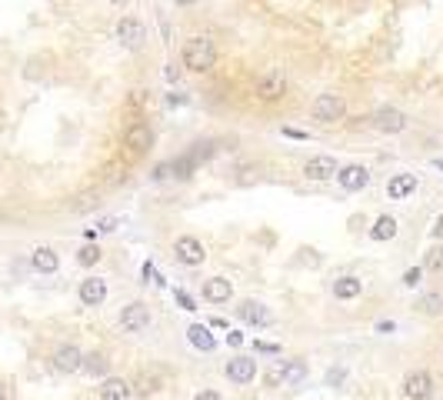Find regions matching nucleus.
I'll return each mask as SVG.
<instances>
[{"label": "nucleus", "mask_w": 443, "mask_h": 400, "mask_svg": "<svg viewBox=\"0 0 443 400\" xmlns=\"http://www.w3.org/2000/svg\"><path fill=\"white\" fill-rule=\"evenodd\" d=\"M180 61H184L187 70L207 74V70H214V63H217V44L210 40V37H190V40L184 44Z\"/></svg>", "instance_id": "nucleus-1"}, {"label": "nucleus", "mask_w": 443, "mask_h": 400, "mask_svg": "<svg viewBox=\"0 0 443 400\" xmlns=\"http://www.w3.org/2000/svg\"><path fill=\"white\" fill-rule=\"evenodd\" d=\"M313 121L317 123H336L347 117V100H343V93H320L317 100H313Z\"/></svg>", "instance_id": "nucleus-2"}, {"label": "nucleus", "mask_w": 443, "mask_h": 400, "mask_svg": "<svg viewBox=\"0 0 443 400\" xmlns=\"http://www.w3.org/2000/svg\"><path fill=\"white\" fill-rule=\"evenodd\" d=\"M173 257H177V263H184V267H200V263L207 261V247H203L200 237L184 233V237L173 240Z\"/></svg>", "instance_id": "nucleus-3"}, {"label": "nucleus", "mask_w": 443, "mask_h": 400, "mask_svg": "<svg viewBox=\"0 0 443 400\" xmlns=\"http://www.w3.org/2000/svg\"><path fill=\"white\" fill-rule=\"evenodd\" d=\"M117 321H121V327L127 330V334H143V330L150 327L153 314L143 300H134V304H127V307L117 314Z\"/></svg>", "instance_id": "nucleus-4"}, {"label": "nucleus", "mask_w": 443, "mask_h": 400, "mask_svg": "<svg viewBox=\"0 0 443 400\" xmlns=\"http://www.w3.org/2000/svg\"><path fill=\"white\" fill-rule=\"evenodd\" d=\"M224 377L237 387L254 384V380H257V360H254V357H244V354L230 357L227 364H224Z\"/></svg>", "instance_id": "nucleus-5"}, {"label": "nucleus", "mask_w": 443, "mask_h": 400, "mask_svg": "<svg viewBox=\"0 0 443 400\" xmlns=\"http://www.w3.org/2000/svg\"><path fill=\"white\" fill-rule=\"evenodd\" d=\"M254 91H257V97L263 100V104L280 100V97L287 93V77H283V70H267V74H260Z\"/></svg>", "instance_id": "nucleus-6"}, {"label": "nucleus", "mask_w": 443, "mask_h": 400, "mask_svg": "<svg viewBox=\"0 0 443 400\" xmlns=\"http://www.w3.org/2000/svg\"><path fill=\"white\" fill-rule=\"evenodd\" d=\"M433 390H437V384H433V377L427 370H410L403 377V397L407 400H430Z\"/></svg>", "instance_id": "nucleus-7"}, {"label": "nucleus", "mask_w": 443, "mask_h": 400, "mask_svg": "<svg viewBox=\"0 0 443 400\" xmlns=\"http://www.w3.org/2000/svg\"><path fill=\"white\" fill-rule=\"evenodd\" d=\"M150 144H153L150 123L134 121L127 130H123V147H127L130 154H147V151H150Z\"/></svg>", "instance_id": "nucleus-8"}, {"label": "nucleus", "mask_w": 443, "mask_h": 400, "mask_svg": "<svg viewBox=\"0 0 443 400\" xmlns=\"http://www.w3.org/2000/svg\"><path fill=\"white\" fill-rule=\"evenodd\" d=\"M117 40H121L127 50H140L143 40H147V27L140 24L137 17H121V20H117Z\"/></svg>", "instance_id": "nucleus-9"}, {"label": "nucleus", "mask_w": 443, "mask_h": 400, "mask_svg": "<svg viewBox=\"0 0 443 400\" xmlns=\"http://www.w3.org/2000/svg\"><path fill=\"white\" fill-rule=\"evenodd\" d=\"M336 157L330 154H317V157H310L304 164V177L306 180H317V184H323V180H330V177H336Z\"/></svg>", "instance_id": "nucleus-10"}, {"label": "nucleus", "mask_w": 443, "mask_h": 400, "mask_svg": "<svg viewBox=\"0 0 443 400\" xmlns=\"http://www.w3.org/2000/svg\"><path fill=\"white\" fill-rule=\"evenodd\" d=\"M54 370H61V374H77V370H84V354H80V347H77V344H61V347L54 351Z\"/></svg>", "instance_id": "nucleus-11"}, {"label": "nucleus", "mask_w": 443, "mask_h": 400, "mask_svg": "<svg viewBox=\"0 0 443 400\" xmlns=\"http://www.w3.org/2000/svg\"><path fill=\"white\" fill-rule=\"evenodd\" d=\"M407 114L397 107H380L373 114V127L380 130V134H400V130H407Z\"/></svg>", "instance_id": "nucleus-12"}, {"label": "nucleus", "mask_w": 443, "mask_h": 400, "mask_svg": "<svg viewBox=\"0 0 443 400\" xmlns=\"http://www.w3.org/2000/svg\"><path fill=\"white\" fill-rule=\"evenodd\" d=\"M77 297H80V304H84V307H100V304L107 300V280H100V277L80 280Z\"/></svg>", "instance_id": "nucleus-13"}, {"label": "nucleus", "mask_w": 443, "mask_h": 400, "mask_svg": "<svg viewBox=\"0 0 443 400\" xmlns=\"http://www.w3.org/2000/svg\"><path fill=\"white\" fill-rule=\"evenodd\" d=\"M336 184L343 190H364L370 184V170L364 164H347V167L336 170Z\"/></svg>", "instance_id": "nucleus-14"}, {"label": "nucleus", "mask_w": 443, "mask_h": 400, "mask_svg": "<svg viewBox=\"0 0 443 400\" xmlns=\"http://www.w3.org/2000/svg\"><path fill=\"white\" fill-rule=\"evenodd\" d=\"M237 317L244 323H254V327H270V323H274V314L263 307L260 300H244V304L237 307Z\"/></svg>", "instance_id": "nucleus-15"}, {"label": "nucleus", "mask_w": 443, "mask_h": 400, "mask_svg": "<svg viewBox=\"0 0 443 400\" xmlns=\"http://www.w3.org/2000/svg\"><path fill=\"white\" fill-rule=\"evenodd\" d=\"M200 293H203L207 304H227L230 297H233V284L227 277H210V280H203Z\"/></svg>", "instance_id": "nucleus-16"}, {"label": "nucleus", "mask_w": 443, "mask_h": 400, "mask_svg": "<svg viewBox=\"0 0 443 400\" xmlns=\"http://www.w3.org/2000/svg\"><path fill=\"white\" fill-rule=\"evenodd\" d=\"M31 267L37 274H57V270H61V254H57L54 247H33Z\"/></svg>", "instance_id": "nucleus-17"}, {"label": "nucleus", "mask_w": 443, "mask_h": 400, "mask_svg": "<svg viewBox=\"0 0 443 400\" xmlns=\"http://www.w3.org/2000/svg\"><path fill=\"white\" fill-rule=\"evenodd\" d=\"M417 174H394L390 180H387V197L390 200H407L417 190Z\"/></svg>", "instance_id": "nucleus-18"}, {"label": "nucleus", "mask_w": 443, "mask_h": 400, "mask_svg": "<svg viewBox=\"0 0 443 400\" xmlns=\"http://www.w3.org/2000/svg\"><path fill=\"white\" fill-rule=\"evenodd\" d=\"M130 384L123 380V377H104L100 387H97V397L100 400H130Z\"/></svg>", "instance_id": "nucleus-19"}, {"label": "nucleus", "mask_w": 443, "mask_h": 400, "mask_svg": "<svg viewBox=\"0 0 443 400\" xmlns=\"http://www.w3.org/2000/svg\"><path fill=\"white\" fill-rule=\"evenodd\" d=\"M364 293V280L347 274V277H336L334 280V297L336 300H357Z\"/></svg>", "instance_id": "nucleus-20"}, {"label": "nucleus", "mask_w": 443, "mask_h": 400, "mask_svg": "<svg viewBox=\"0 0 443 400\" xmlns=\"http://www.w3.org/2000/svg\"><path fill=\"white\" fill-rule=\"evenodd\" d=\"M187 340H190L197 351H214L217 347V337L210 334L207 323H190V327H187Z\"/></svg>", "instance_id": "nucleus-21"}, {"label": "nucleus", "mask_w": 443, "mask_h": 400, "mask_svg": "<svg viewBox=\"0 0 443 400\" xmlns=\"http://www.w3.org/2000/svg\"><path fill=\"white\" fill-rule=\"evenodd\" d=\"M400 231V224H397V217H390V214H383L373 220V227H370V240H394Z\"/></svg>", "instance_id": "nucleus-22"}, {"label": "nucleus", "mask_w": 443, "mask_h": 400, "mask_svg": "<svg viewBox=\"0 0 443 400\" xmlns=\"http://www.w3.org/2000/svg\"><path fill=\"white\" fill-rule=\"evenodd\" d=\"M306 377H310V367H306L304 360H283V384L287 387L304 384Z\"/></svg>", "instance_id": "nucleus-23"}, {"label": "nucleus", "mask_w": 443, "mask_h": 400, "mask_svg": "<svg viewBox=\"0 0 443 400\" xmlns=\"http://www.w3.org/2000/svg\"><path fill=\"white\" fill-rule=\"evenodd\" d=\"M420 310H423L427 317H440V314H443V291L427 293V297L420 300Z\"/></svg>", "instance_id": "nucleus-24"}, {"label": "nucleus", "mask_w": 443, "mask_h": 400, "mask_svg": "<svg viewBox=\"0 0 443 400\" xmlns=\"http://www.w3.org/2000/svg\"><path fill=\"white\" fill-rule=\"evenodd\" d=\"M110 367V360L104 354H91V357H84V370L91 374V377H104Z\"/></svg>", "instance_id": "nucleus-25"}, {"label": "nucleus", "mask_w": 443, "mask_h": 400, "mask_svg": "<svg viewBox=\"0 0 443 400\" xmlns=\"http://www.w3.org/2000/svg\"><path fill=\"white\" fill-rule=\"evenodd\" d=\"M100 257H104V254H100V247H93V244H87V247H80V250H77V263H80V267H93Z\"/></svg>", "instance_id": "nucleus-26"}, {"label": "nucleus", "mask_w": 443, "mask_h": 400, "mask_svg": "<svg viewBox=\"0 0 443 400\" xmlns=\"http://www.w3.org/2000/svg\"><path fill=\"white\" fill-rule=\"evenodd\" d=\"M263 384H267V387H283V360L263 370Z\"/></svg>", "instance_id": "nucleus-27"}, {"label": "nucleus", "mask_w": 443, "mask_h": 400, "mask_svg": "<svg viewBox=\"0 0 443 400\" xmlns=\"http://www.w3.org/2000/svg\"><path fill=\"white\" fill-rule=\"evenodd\" d=\"M117 227H121V220H117V217H100L93 231H97V233H114Z\"/></svg>", "instance_id": "nucleus-28"}, {"label": "nucleus", "mask_w": 443, "mask_h": 400, "mask_svg": "<svg viewBox=\"0 0 443 400\" xmlns=\"http://www.w3.org/2000/svg\"><path fill=\"white\" fill-rule=\"evenodd\" d=\"M423 280V267H410L407 274H403V287H417Z\"/></svg>", "instance_id": "nucleus-29"}, {"label": "nucleus", "mask_w": 443, "mask_h": 400, "mask_svg": "<svg viewBox=\"0 0 443 400\" xmlns=\"http://www.w3.org/2000/svg\"><path fill=\"white\" fill-rule=\"evenodd\" d=\"M427 270H443V250L437 247V250H430V257H427V263H423Z\"/></svg>", "instance_id": "nucleus-30"}, {"label": "nucleus", "mask_w": 443, "mask_h": 400, "mask_svg": "<svg viewBox=\"0 0 443 400\" xmlns=\"http://www.w3.org/2000/svg\"><path fill=\"white\" fill-rule=\"evenodd\" d=\"M254 351H260V354H280L277 344H263V340H254Z\"/></svg>", "instance_id": "nucleus-31"}, {"label": "nucleus", "mask_w": 443, "mask_h": 400, "mask_svg": "<svg viewBox=\"0 0 443 400\" xmlns=\"http://www.w3.org/2000/svg\"><path fill=\"white\" fill-rule=\"evenodd\" d=\"M173 297H177V304H180V307H184V310H197V307H194V300H190V293H184V291H173Z\"/></svg>", "instance_id": "nucleus-32"}, {"label": "nucleus", "mask_w": 443, "mask_h": 400, "mask_svg": "<svg viewBox=\"0 0 443 400\" xmlns=\"http://www.w3.org/2000/svg\"><path fill=\"white\" fill-rule=\"evenodd\" d=\"M227 344H230V347H240V344H244V334H240V330H230Z\"/></svg>", "instance_id": "nucleus-33"}, {"label": "nucleus", "mask_w": 443, "mask_h": 400, "mask_svg": "<svg viewBox=\"0 0 443 400\" xmlns=\"http://www.w3.org/2000/svg\"><path fill=\"white\" fill-rule=\"evenodd\" d=\"M194 400H220V394H217V390H200Z\"/></svg>", "instance_id": "nucleus-34"}, {"label": "nucleus", "mask_w": 443, "mask_h": 400, "mask_svg": "<svg viewBox=\"0 0 443 400\" xmlns=\"http://www.w3.org/2000/svg\"><path fill=\"white\" fill-rule=\"evenodd\" d=\"M164 74H167V80H170V84H173V80L180 77V70H177V63H167V70H164Z\"/></svg>", "instance_id": "nucleus-35"}, {"label": "nucleus", "mask_w": 443, "mask_h": 400, "mask_svg": "<svg viewBox=\"0 0 443 400\" xmlns=\"http://www.w3.org/2000/svg\"><path fill=\"white\" fill-rule=\"evenodd\" d=\"M443 233V217H437V220H433V237H440Z\"/></svg>", "instance_id": "nucleus-36"}, {"label": "nucleus", "mask_w": 443, "mask_h": 400, "mask_svg": "<svg viewBox=\"0 0 443 400\" xmlns=\"http://www.w3.org/2000/svg\"><path fill=\"white\" fill-rule=\"evenodd\" d=\"M177 7H190V3H197V0H173Z\"/></svg>", "instance_id": "nucleus-37"}, {"label": "nucleus", "mask_w": 443, "mask_h": 400, "mask_svg": "<svg viewBox=\"0 0 443 400\" xmlns=\"http://www.w3.org/2000/svg\"><path fill=\"white\" fill-rule=\"evenodd\" d=\"M0 400H7V387L0 384Z\"/></svg>", "instance_id": "nucleus-38"}, {"label": "nucleus", "mask_w": 443, "mask_h": 400, "mask_svg": "<svg viewBox=\"0 0 443 400\" xmlns=\"http://www.w3.org/2000/svg\"><path fill=\"white\" fill-rule=\"evenodd\" d=\"M110 3H114V7H123V3H127V0H110Z\"/></svg>", "instance_id": "nucleus-39"}, {"label": "nucleus", "mask_w": 443, "mask_h": 400, "mask_svg": "<svg viewBox=\"0 0 443 400\" xmlns=\"http://www.w3.org/2000/svg\"><path fill=\"white\" fill-rule=\"evenodd\" d=\"M437 167H440V170H443V160H437Z\"/></svg>", "instance_id": "nucleus-40"}]
</instances>
